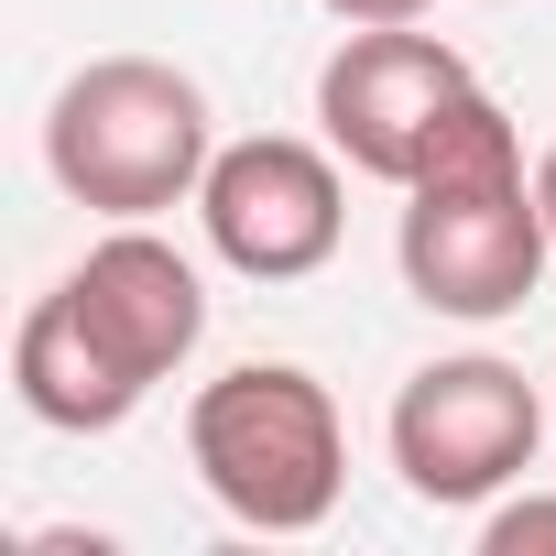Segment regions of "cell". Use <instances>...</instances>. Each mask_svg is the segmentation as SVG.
<instances>
[{"mask_svg": "<svg viewBox=\"0 0 556 556\" xmlns=\"http://www.w3.org/2000/svg\"><path fill=\"white\" fill-rule=\"evenodd\" d=\"M12 393H23V415L34 426H55V437H110L131 404H142V382L110 361V339L66 306V285L23 317V339H12Z\"/></svg>", "mask_w": 556, "mask_h": 556, "instance_id": "cell-8", "label": "cell"}, {"mask_svg": "<svg viewBox=\"0 0 556 556\" xmlns=\"http://www.w3.org/2000/svg\"><path fill=\"white\" fill-rule=\"evenodd\" d=\"M45 164L77 207L99 218H153L175 197L207 186L218 142H207V88L164 55H99L55 88L45 110Z\"/></svg>", "mask_w": 556, "mask_h": 556, "instance_id": "cell-3", "label": "cell"}, {"mask_svg": "<svg viewBox=\"0 0 556 556\" xmlns=\"http://www.w3.org/2000/svg\"><path fill=\"white\" fill-rule=\"evenodd\" d=\"M545 251H556V240H545V197H534V175H523V142H513V121L469 88V99L447 110V131L426 142V164L404 175L393 262H404L415 306L491 328V317H513V306L545 285Z\"/></svg>", "mask_w": 556, "mask_h": 556, "instance_id": "cell-1", "label": "cell"}, {"mask_svg": "<svg viewBox=\"0 0 556 556\" xmlns=\"http://www.w3.org/2000/svg\"><path fill=\"white\" fill-rule=\"evenodd\" d=\"M534 545H556V491H523L480 523V556H534Z\"/></svg>", "mask_w": 556, "mask_h": 556, "instance_id": "cell-9", "label": "cell"}, {"mask_svg": "<svg viewBox=\"0 0 556 556\" xmlns=\"http://www.w3.org/2000/svg\"><path fill=\"white\" fill-rule=\"evenodd\" d=\"M469 88H480V77H469L437 34H415V23H361V34L317 66V121H328V153H339L350 175L404 186Z\"/></svg>", "mask_w": 556, "mask_h": 556, "instance_id": "cell-5", "label": "cell"}, {"mask_svg": "<svg viewBox=\"0 0 556 556\" xmlns=\"http://www.w3.org/2000/svg\"><path fill=\"white\" fill-rule=\"evenodd\" d=\"M534 197H545V240H556V142L534 153Z\"/></svg>", "mask_w": 556, "mask_h": 556, "instance_id": "cell-11", "label": "cell"}, {"mask_svg": "<svg viewBox=\"0 0 556 556\" xmlns=\"http://www.w3.org/2000/svg\"><path fill=\"white\" fill-rule=\"evenodd\" d=\"M186 458L207 480V502L251 534H317L339 513L350 480V437L317 371L295 361H240L186 404Z\"/></svg>", "mask_w": 556, "mask_h": 556, "instance_id": "cell-2", "label": "cell"}, {"mask_svg": "<svg viewBox=\"0 0 556 556\" xmlns=\"http://www.w3.org/2000/svg\"><path fill=\"white\" fill-rule=\"evenodd\" d=\"M197 218H207V251L251 285H306V273L339 251L350 229V197H339V164L295 131H251L207 164L197 186Z\"/></svg>", "mask_w": 556, "mask_h": 556, "instance_id": "cell-6", "label": "cell"}, {"mask_svg": "<svg viewBox=\"0 0 556 556\" xmlns=\"http://www.w3.org/2000/svg\"><path fill=\"white\" fill-rule=\"evenodd\" d=\"M66 306L110 339V361H121L142 393L207 339V285H197V262H186L175 240H153L142 218H121V229L66 273Z\"/></svg>", "mask_w": 556, "mask_h": 556, "instance_id": "cell-7", "label": "cell"}, {"mask_svg": "<svg viewBox=\"0 0 556 556\" xmlns=\"http://www.w3.org/2000/svg\"><path fill=\"white\" fill-rule=\"evenodd\" d=\"M328 12H339V23H426L437 0H328Z\"/></svg>", "mask_w": 556, "mask_h": 556, "instance_id": "cell-10", "label": "cell"}, {"mask_svg": "<svg viewBox=\"0 0 556 556\" xmlns=\"http://www.w3.org/2000/svg\"><path fill=\"white\" fill-rule=\"evenodd\" d=\"M534 437H545V404L513 361L491 350H458V361H426L404 393H393V469L415 502L437 513H469L491 491H513L534 469Z\"/></svg>", "mask_w": 556, "mask_h": 556, "instance_id": "cell-4", "label": "cell"}]
</instances>
